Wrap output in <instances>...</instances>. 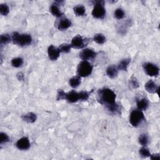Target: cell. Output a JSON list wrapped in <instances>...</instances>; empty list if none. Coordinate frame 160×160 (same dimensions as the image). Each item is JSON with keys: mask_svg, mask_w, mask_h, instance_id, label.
Returning a JSON list of instances; mask_svg holds the SVG:
<instances>
[{"mask_svg": "<svg viewBox=\"0 0 160 160\" xmlns=\"http://www.w3.org/2000/svg\"><path fill=\"white\" fill-rule=\"evenodd\" d=\"M98 102L106 106L108 110L112 113H119L120 108L116 103V96L115 92L109 88H103L98 91Z\"/></svg>", "mask_w": 160, "mask_h": 160, "instance_id": "6da1fadb", "label": "cell"}, {"mask_svg": "<svg viewBox=\"0 0 160 160\" xmlns=\"http://www.w3.org/2000/svg\"><path fill=\"white\" fill-rule=\"evenodd\" d=\"M12 41L15 44L26 46L31 44L32 38L28 34H20L18 32H14L12 35Z\"/></svg>", "mask_w": 160, "mask_h": 160, "instance_id": "7a4b0ae2", "label": "cell"}, {"mask_svg": "<svg viewBox=\"0 0 160 160\" xmlns=\"http://www.w3.org/2000/svg\"><path fill=\"white\" fill-rule=\"evenodd\" d=\"M93 66L88 61H83L80 63L77 68L78 76L80 77H87L93 71Z\"/></svg>", "mask_w": 160, "mask_h": 160, "instance_id": "3957f363", "label": "cell"}, {"mask_svg": "<svg viewBox=\"0 0 160 160\" xmlns=\"http://www.w3.org/2000/svg\"><path fill=\"white\" fill-rule=\"evenodd\" d=\"M94 8L92 11L93 17L97 19H103L106 15V10L104 6V1L93 2Z\"/></svg>", "mask_w": 160, "mask_h": 160, "instance_id": "277c9868", "label": "cell"}, {"mask_svg": "<svg viewBox=\"0 0 160 160\" xmlns=\"http://www.w3.org/2000/svg\"><path fill=\"white\" fill-rule=\"evenodd\" d=\"M144 119H145V116L142 111L139 109L133 110L130 114V122L133 126L137 127Z\"/></svg>", "mask_w": 160, "mask_h": 160, "instance_id": "5b68a950", "label": "cell"}, {"mask_svg": "<svg viewBox=\"0 0 160 160\" xmlns=\"http://www.w3.org/2000/svg\"><path fill=\"white\" fill-rule=\"evenodd\" d=\"M143 68L146 73L150 76H158L159 73V68L151 63H147L143 65Z\"/></svg>", "mask_w": 160, "mask_h": 160, "instance_id": "8992f818", "label": "cell"}, {"mask_svg": "<svg viewBox=\"0 0 160 160\" xmlns=\"http://www.w3.org/2000/svg\"><path fill=\"white\" fill-rule=\"evenodd\" d=\"M71 46L72 48L76 49H82L85 48L87 44V40L83 38V37L80 35H77L74 36L71 43Z\"/></svg>", "mask_w": 160, "mask_h": 160, "instance_id": "52a82bcc", "label": "cell"}, {"mask_svg": "<svg viewBox=\"0 0 160 160\" xmlns=\"http://www.w3.org/2000/svg\"><path fill=\"white\" fill-rule=\"evenodd\" d=\"M97 53L91 49L86 48L83 50L81 53H79V57L83 61H87L90 59H94L97 56Z\"/></svg>", "mask_w": 160, "mask_h": 160, "instance_id": "ba28073f", "label": "cell"}, {"mask_svg": "<svg viewBox=\"0 0 160 160\" xmlns=\"http://www.w3.org/2000/svg\"><path fill=\"white\" fill-rule=\"evenodd\" d=\"M60 51L59 48H56L53 45H50L48 49V54L49 58L52 61L56 60L60 55Z\"/></svg>", "mask_w": 160, "mask_h": 160, "instance_id": "9c48e42d", "label": "cell"}, {"mask_svg": "<svg viewBox=\"0 0 160 160\" xmlns=\"http://www.w3.org/2000/svg\"><path fill=\"white\" fill-rule=\"evenodd\" d=\"M17 147L20 150H27L30 147V143L28 138L23 137L17 143Z\"/></svg>", "mask_w": 160, "mask_h": 160, "instance_id": "30bf717a", "label": "cell"}, {"mask_svg": "<svg viewBox=\"0 0 160 160\" xmlns=\"http://www.w3.org/2000/svg\"><path fill=\"white\" fill-rule=\"evenodd\" d=\"M145 90L150 93H157L159 94V86H157L156 84L153 81L152 79L149 80V81L145 84Z\"/></svg>", "mask_w": 160, "mask_h": 160, "instance_id": "8fae6325", "label": "cell"}, {"mask_svg": "<svg viewBox=\"0 0 160 160\" xmlns=\"http://www.w3.org/2000/svg\"><path fill=\"white\" fill-rule=\"evenodd\" d=\"M65 100H67L70 103H74L75 102H77L78 100H79V93L74 90H72L66 93Z\"/></svg>", "mask_w": 160, "mask_h": 160, "instance_id": "7c38bea8", "label": "cell"}, {"mask_svg": "<svg viewBox=\"0 0 160 160\" xmlns=\"http://www.w3.org/2000/svg\"><path fill=\"white\" fill-rule=\"evenodd\" d=\"M71 26V21L68 18L62 19L58 23V29L60 31H65Z\"/></svg>", "mask_w": 160, "mask_h": 160, "instance_id": "4fadbf2b", "label": "cell"}, {"mask_svg": "<svg viewBox=\"0 0 160 160\" xmlns=\"http://www.w3.org/2000/svg\"><path fill=\"white\" fill-rule=\"evenodd\" d=\"M106 73L107 76L109 78L113 79V78H116L117 76V75L118 74V70L117 67H116L115 66L111 65L107 68Z\"/></svg>", "mask_w": 160, "mask_h": 160, "instance_id": "5bb4252c", "label": "cell"}, {"mask_svg": "<svg viewBox=\"0 0 160 160\" xmlns=\"http://www.w3.org/2000/svg\"><path fill=\"white\" fill-rule=\"evenodd\" d=\"M136 105L138 109L140 111H144L146 110L149 105L148 101L146 98H141L139 100H137L136 101Z\"/></svg>", "mask_w": 160, "mask_h": 160, "instance_id": "9a60e30c", "label": "cell"}, {"mask_svg": "<svg viewBox=\"0 0 160 160\" xmlns=\"http://www.w3.org/2000/svg\"><path fill=\"white\" fill-rule=\"evenodd\" d=\"M21 118L23 121L28 123H35L37 119V116L36 114L32 113H28L26 115H24L21 116Z\"/></svg>", "mask_w": 160, "mask_h": 160, "instance_id": "2e32d148", "label": "cell"}, {"mask_svg": "<svg viewBox=\"0 0 160 160\" xmlns=\"http://www.w3.org/2000/svg\"><path fill=\"white\" fill-rule=\"evenodd\" d=\"M130 62H131V59L130 58H125V59H122L118 63V67H117L118 70H121V71H126Z\"/></svg>", "mask_w": 160, "mask_h": 160, "instance_id": "e0dca14e", "label": "cell"}, {"mask_svg": "<svg viewBox=\"0 0 160 160\" xmlns=\"http://www.w3.org/2000/svg\"><path fill=\"white\" fill-rule=\"evenodd\" d=\"M81 82H82L81 77L79 76H74L69 80V84L70 86L73 88H77L80 84H81Z\"/></svg>", "mask_w": 160, "mask_h": 160, "instance_id": "ac0fdd59", "label": "cell"}, {"mask_svg": "<svg viewBox=\"0 0 160 160\" xmlns=\"http://www.w3.org/2000/svg\"><path fill=\"white\" fill-rule=\"evenodd\" d=\"M73 11L74 14L78 16V17H82L85 14L86 9L85 7L82 5H79L74 7Z\"/></svg>", "mask_w": 160, "mask_h": 160, "instance_id": "d6986e66", "label": "cell"}, {"mask_svg": "<svg viewBox=\"0 0 160 160\" xmlns=\"http://www.w3.org/2000/svg\"><path fill=\"white\" fill-rule=\"evenodd\" d=\"M50 11L53 16H55V17H56L57 18H59V17H62V15L63 14V13L59 10L58 5L56 3L53 4L51 6Z\"/></svg>", "mask_w": 160, "mask_h": 160, "instance_id": "ffe728a7", "label": "cell"}, {"mask_svg": "<svg viewBox=\"0 0 160 160\" xmlns=\"http://www.w3.org/2000/svg\"><path fill=\"white\" fill-rule=\"evenodd\" d=\"M93 40L98 44H103L106 41V37L104 36V35L101 33H98L94 35Z\"/></svg>", "mask_w": 160, "mask_h": 160, "instance_id": "44dd1931", "label": "cell"}, {"mask_svg": "<svg viewBox=\"0 0 160 160\" xmlns=\"http://www.w3.org/2000/svg\"><path fill=\"white\" fill-rule=\"evenodd\" d=\"M23 64V59L21 58H16L12 59L11 65L14 68H19Z\"/></svg>", "mask_w": 160, "mask_h": 160, "instance_id": "7402d4cb", "label": "cell"}, {"mask_svg": "<svg viewBox=\"0 0 160 160\" xmlns=\"http://www.w3.org/2000/svg\"><path fill=\"white\" fill-rule=\"evenodd\" d=\"M139 143L143 147H146L149 141L148 137L146 134H141L139 137Z\"/></svg>", "mask_w": 160, "mask_h": 160, "instance_id": "603a6c76", "label": "cell"}, {"mask_svg": "<svg viewBox=\"0 0 160 160\" xmlns=\"http://www.w3.org/2000/svg\"><path fill=\"white\" fill-rule=\"evenodd\" d=\"M71 46L70 44H62L59 46V50L60 51V52L62 53H68L70 51L71 49Z\"/></svg>", "mask_w": 160, "mask_h": 160, "instance_id": "cb8c5ba5", "label": "cell"}, {"mask_svg": "<svg viewBox=\"0 0 160 160\" xmlns=\"http://www.w3.org/2000/svg\"><path fill=\"white\" fill-rule=\"evenodd\" d=\"M139 153L140 156L143 158H148L151 156V153H150L149 150L146 147H142L139 150Z\"/></svg>", "mask_w": 160, "mask_h": 160, "instance_id": "d4e9b609", "label": "cell"}, {"mask_svg": "<svg viewBox=\"0 0 160 160\" xmlns=\"http://www.w3.org/2000/svg\"><path fill=\"white\" fill-rule=\"evenodd\" d=\"M11 40V36L8 34H3L1 35V38H0V43L1 45H5L8 44Z\"/></svg>", "mask_w": 160, "mask_h": 160, "instance_id": "484cf974", "label": "cell"}, {"mask_svg": "<svg viewBox=\"0 0 160 160\" xmlns=\"http://www.w3.org/2000/svg\"><path fill=\"white\" fill-rule=\"evenodd\" d=\"M115 17L118 20H121L124 18L125 17V13L124 11L121 8H118L115 10L114 13Z\"/></svg>", "mask_w": 160, "mask_h": 160, "instance_id": "4316f807", "label": "cell"}, {"mask_svg": "<svg viewBox=\"0 0 160 160\" xmlns=\"http://www.w3.org/2000/svg\"><path fill=\"white\" fill-rule=\"evenodd\" d=\"M90 92L86 91H82L81 92L79 93V100L82 101H86L88 100L90 95Z\"/></svg>", "mask_w": 160, "mask_h": 160, "instance_id": "83f0119b", "label": "cell"}, {"mask_svg": "<svg viewBox=\"0 0 160 160\" xmlns=\"http://www.w3.org/2000/svg\"><path fill=\"white\" fill-rule=\"evenodd\" d=\"M10 12L9 6L6 4L0 5V13L3 16H6Z\"/></svg>", "mask_w": 160, "mask_h": 160, "instance_id": "f1b7e54d", "label": "cell"}, {"mask_svg": "<svg viewBox=\"0 0 160 160\" xmlns=\"http://www.w3.org/2000/svg\"><path fill=\"white\" fill-rule=\"evenodd\" d=\"M130 86L133 88V89H136L139 88V85L138 83V82L137 79L136 78L135 76H132L131 78L130 79Z\"/></svg>", "mask_w": 160, "mask_h": 160, "instance_id": "f546056e", "label": "cell"}, {"mask_svg": "<svg viewBox=\"0 0 160 160\" xmlns=\"http://www.w3.org/2000/svg\"><path fill=\"white\" fill-rule=\"evenodd\" d=\"M10 141L8 136L5 133H0V144L3 145L4 143H6Z\"/></svg>", "mask_w": 160, "mask_h": 160, "instance_id": "4dcf8cb0", "label": "cell"}, {"mask_svg": "<svg viewBox=\"0 0 160 160\" xmlns=\"http://www.w3.org/2000/svg\"><path fill=\"white\" fill-rule=\"evenodd\" d=\"M66 98V93H65L63 90H59L58 91L57 95V100H65Z\"/></svg>", "mask_w": 160, "mask_h": 160, "instance_id": "1f68e13d", "label": "cell"}, {"mask_svg": "<svg viewBox=\"0 0 160 160\" xmlns=\"http://www.w3.org/2000/svg\"><path fill=\"white\" fill-rule=\"evenodd\" d=\"M17 78H18V79L19 80V81H21V82H23V80L25 79V75H24V74L22 72L18 73L17 74Z\"/></svg>", "mask_w": 160, "mask_h": 160, "instance_id": "d6a6232c", "label": "cell"}, {"mask_svg": "<svg viewBox=\"0 0 160 160\" xmlns=\"http://www.w3.org/2000/svg\"><path fill=\"white\" fill-rule=\"evenodd\" d=\"M151 159L153 160H156V159H160V155L159 154H151V156H150Z\"/></svg>", "mask_w": 160, "mask_h": 160, "instance_id": "836d02e7", "label": "cell"}]
</instances>
